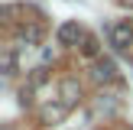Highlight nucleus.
<instances>
[{
    "instance_id": "nucleus-1",
    "label": "nucleus",
    "mask_w": 133,
    "mask_h": 130,
    "mask_svg": "<svg viewBox=\"0 0 133 130\" xmlns=\"http://www.w3.org/2000/svg\"><path fill=\"white\" fill-rule=\"evenodd\" d=\"M130 42H133V23L130 20H120V23L110 26V46L114 49H127Z\"/></svg>"
},
{
    "instance_id": "nucleus-2",
    "label": "nucleus",
    "mask_w": 133,
    "mask_h": 130,
    "mask_svg": "<svg viewBox=\"0 0 133 130\" xmlns=\"http://www.w3.org/2000/svg\"><path fill=\"white\" fill-rule=\"evenodd\" d=\"M55 39H58L62 46H78V42L84 39V29H81V26L75 23V20H68V23H62V26H58Z\"/></svg>"
},
{
    "instance_id": "nucleus-3",
    "label": "nucleus",
    "mask_w": 133,
    "mask_h": 130,
    "mask_svg": "<svg viewBox=\"0 0 133 130\" xmlns=\"http://www.w3.org/2000/svg\"><path fill=\"white\" fill-rule=\"evenodd\" d=\"M58 94H62V104H65V107H75V104L81 101V84H78L75 78H65V81L58 84Z\"/></svg>"
},
{
    "instance_id": "nucleus-4",
    "label": "nucleus",
    "mask_w": 133,
    "mask_h": 130,
    "mask_svg": "<svg viewBox=\"0 0 133 130\" xmlns=\"http://www.w3.org/2000/svg\"><path fill=\"white\" fill-rule=\"evenodd\" d=\"M19 39H23L26 46H36L39 39H42V26H39V23H32V26H23V29H19Z\"/></svg>"
},
{
    "instance_id": "nucleus-5",
    "label": "nucleus",
    "mask_w": 133,
    "mask_h": 130,
    "mask_svg": "<svg viewBox=\"0 0 133 130\" xmlns=\"http://www.w3.org/2000/svg\"><path fill=\"white\" fill-rule=\"evenodd\" d=\"M65 114H68V107H65V104H55V107H52V104H49V107L42 110V120H45V124H49V120L55 124V120H62Z\"/></svg>"
},
{
    "instance_id": "nucleus-6",
    "label": "nucleus",
    "mask_w": 133,
    "mask_h": 130,
    "mask_svg": "<svg viewBox=\"0 0 133 130\" xmlns=\"http://www.w3.org/2000/svg\"><path fill=\"white\" fill-rule=\"evenodd\" d=\"M97 52H101V42H97V36H84V39H81V55L94 58Z\"/></svg>"
},
{
    "instance_id": "nucleus-7",
    "label": "nucleus",
    "mask_w": 133,
    "mask_h": 130,
    "mask_svg": "<svg viewBox=\"0 0 133 130\" xmlns=\"http://www.w3.org/2000/svg\"><path fill=\"white\" fill-rule=\"evenodd\" d=\"M94 78L97 81H110L114 78V62H97L94 65Z\"/></svg>"
},
{
    "instance_id": "nucleus-8",
    "label": "nucleus",
    "mask_w": 133,
    "mask_h": 130,
    "mask_svg": "<svg viewBox=\"0 0 133 130\" xmlns=\"http://www.w3.org/2000/svg\"><path fill=\"white\" fill-rule=\"evenodd\" d=\"M3 72H6V75H13V72H16V55H13V49L3 52Z\"/></svg>"
}]
</instances>
